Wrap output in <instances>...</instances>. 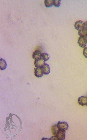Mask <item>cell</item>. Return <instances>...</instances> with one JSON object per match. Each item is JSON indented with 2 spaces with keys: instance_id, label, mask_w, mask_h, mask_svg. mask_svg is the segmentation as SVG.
Instances as JSON below:
<instances>
[{
  "instance_id": "obj_1",
  "label": "cell",
  "mask_w": 87,
  "mask_h": 140,
  "mask_svg": "<svg viewBox=\"0 0 87 140\" xmlns=\"http://www.w3.org/2000/svg\"><path fill=\"white\" fill-rule=\"evenodd\" d=\"M57 126L60 130L65 131L68 129L69 125L66 122H61L59 121Z\"/></svg>"
},
{
  "instance_id": "obj_2",
  "label": "cell",
  "mask_w": 87,
  "mask_h": 140,
  "mask_svg": "<svg viewBox=\"0 0 87 140\" xmlns=\"http://www.w3.org/2000/svg\"><path fill=\"white\" fill-rule=\"evenodd\" d=\"M35 75L37 77H42L44 75L43 70L41 67H37L34 69Z\"/></svg>"
},
{
  "instance_id": "obj_3",
  "label": "cell",
  "mask_w": 87,
  "mask_h": 140,
  "mask_svg": "<svg viewBox=\"0 0 87 140\" xmlns=\"http://www.w3.org/2000/svg\"><path fill=\"white\" fill-rule=\"evenodd\" d=\"M75 29L79 31L83 29V23L82 21L79 20L75 22L74 26Z\"/></svg>"
},
{
  "instance_id": "obj_4",
  "label": "cell",
  "mask_w": 87,
  "mask_h": 140,
  "mask_svg": "<svg viewBox=\"0 0 87 140\" xmlns=\"http://www.w3.org/2000/svg\"><path fill=\"white\" fill-rule=\"evenodd\" d=\"M78 43L79 45L82 48H85L87 46V42L84 37L80 36L78 39Z\"/></svg>"
},
{
  "instance_id": "obj_5",
  "label": "cell",
  "mask_w": 87,
  "mask_h": 140,
  "mask_svg": "<svg viewBox=\"0 0 87 140\" xmlns=\"http://www.w3.org/2000/svg\"><path fill=\"white\" fill-rule=\"evenodd\" d=\"M45 61L42 58L36 60L34 62L35 66L37 67H42L45 64Z\"/></svg>"
},
{
  "instance_id": "obj_6",
  "label": "cell",
  "mask_w": 87,
  "mask_h": 140,
  "mask_svg": "<svg viewBox=\"0 0 87 140\" xmlns=\"http://www.w3.org/2000/svg\"><path fill=\"white\" fill-rule=\"evenodd\" d=\"M78 102L79 104L82 106L86 105L87 103V98L86 96H81L78 98Z\"/></svg>"
},
{
  "instance_id": "obj_7",
  "label": "cell",
  "mask_w": 87,
  "mask_h": 140,
  "mask_svg": "<svg viewBox=\"0 0 87 140\" xmlns=\"http://www.w3.org/2000/svg\"><path fill=\"white\" fill-rule=\"evenodd\" d=\"M56 136L58 140H64L65 138V132L60 130Z\"/></svg>"
},
{
  "instance_id": "obj_8",
  "label": "cell",
  "mask_w": 87,
  "mask_h": 140,
  "mask_svg": "<svg viewBox=\"0 0 87 140\" xmlns=\"http://www.w3.org/2000/svg\"><path fill=\"white\" fill-rule=\"evenodd\" d=\"M42 54L41 51L36 50L33 54L32 58L36 60L42 58Z\"/></svg>"
},
{
  "instance_id": "obj_9",
  "label": "cell",
  "mask_w": 87,
  "mask_h": 140,
  "mask_svg": "<svg viewBox=\"0 0 87 140\" xmlns=\"http://www.w3.org/2000/svg\"><path fill=\"white\" fill-rule=\"evenodd\" d=\"M43 70L44 74L48 75L49 74L50 71V66L49 64L45 63L42 67Z\"/></svg>"
},
{
  "instance_id": "obj_10",
  "label": "cell",
  "mask_w": 87,
  "mask_h": 140,
  "mask_svg": "<svg viewBox=\"0 0 87 140\" xmlns=\"http://www.w3.org/2000/svg\"><path fill=\"white\" fill-rule=\"evenodd\" d=\"M7 63L6 61L3 59H0V69L1 70H4L6 69Z\"/></svg>"
},
{
  "instance_id": "obj_11",
  "label": "cell",
  "mask_w": 87,
  "mask_h": 140,
  "mask_svg": "<svg viewBox=\"0 0 87 140\" xmlns=\"http://www.w3.org/2000/svg\"><path fill=\"white\" fill-rule=\"evenodd\" d=\"M57 124H55L51 127V131L52 134L54 136H56L57 135V133L59 131Z\"/></svg>"
},
{
  "instance_id": "obj_12",
  "label": "cell",
  "mask_w": 87,
  "mask_h": 140,
  "mask_svg": "<svg viewBox=\"0 0 87 140\" xmlns=\"http://www.w3.org/2000/svg\"><path fill=\"white\" fill-rule=\"evenodd\" d=\"M53 2L54 0H45L44 5L47 7H49L53 5Z\"/></svg>"
},
{
  "instance_id": "obj_13",
  "label": "cell",
  "mask_w": 87,
  "mask_h": 140,
  "mask_svg": "<svg viewBox=\"0 0 87 140\" xmlns=\"http://www.w3.org/2000/svg\"><path fill=\"white\" fill-rule=\"evenodd\" d=\"M78 34L80 36L84 37L87 35V30L84 29H82L79 31Z\"/></svg>"
},
{
  "instance_id": "obj_14",
  "label": "cell",
  "mask_w": 87,
  "mask_h": 140,
  "mask_svg": "<svg viewBox=\"0 0 87 140\" xmlns=\"http://www.w3.org/2000/svg\"><path fill=\"white\" fill-rule=\"evenodd\" d=\"M50 58L49 54L46 53H43L42 54V58L44 60V61H47Z\"/></svg>"
},
{
  "instance_id": "obj_15",
  "label": "cell",
  "mask_w": 87,
  "mask_h": 140,
  "mask_svg": "<svg viewBox=\"0 0 87 140\" xmlns=\"http://www.w3.org/2000/svg\"><path fill=\"white\" fill-rule=\"evenodd\" d=\"M61 0H54L53 5L56 7H59L61 5Z\"/></svg>"
},
{
  "instance_id": "obj_16",
  "label": "cell",
  "mask_w": 87,
  "mask_h": 140,
  "mask_svg": "<svg viewBox=\"0 0 87 140\" xmlns=\"http://www.w3.org/2000/svg\"><path fill=\"white\" fill-rule=\"evenodd\" d=\"M83 54L86 58H87V47L84 48L83 49Z\"/></svg>"
},
{
  "instance_id": "obj_17",
  "label": "cell",
  "mask_w": 87,
  "mask_h": 140,
  "mask_svg": "<svg viewBox=\"0 0 87 140\" xmlns=\"http://www.w3.org/2000/svg\"><path fill=\"white\" fill-rule=\"evenodd\" d=\"M83 28L87 30V21H86L84 23H83Z\"/></svg>"
},
{
  "instance_id": "obj_18",
  "label": "cell",
  "mask_w": 87,
  "mask_h": 140,
  "mask_svg": "<svg viewBox=\"0 0 87 140\" xmlns=\"http://www.w3.org/2000/svg\"><path fill=\"white\" fill-rule=\"evenodd\" d=\"M49 140H58L56 136H54L52 137L51 138L49 139Z\"/></svg>"
},
{
  "instance_id": "obj_19",
  "label": "cell",
  "mask_w": 87,
  "mask_h": 140,
  "mask_svg": "<svg viewBox=\"0 0 87 140\" xmlns=\"http://www.w3.org/2000/svg\"><path fill=\"white\" fill-rule=\"evenodd\" d=\"M85 39L86 42L87 43V35L84 37Z\"/></svg>"
},
{
  "instance_id": "obj_20",
  "label": "cell",
  "mask_w": 87,
  "mask_h": 140,
  "mask_svg": "<svg viewBox=\"0 0 87 140\" xmlns=\"http://www.w3.org/2000/svg\"><path fill=\"white\" fill-rule=\"evenodd\" d=\"M86 105H87V104Z\"/></svg>"
},
{
  "instance_id": "obj_21",
  "label": "cell",
  "mask_w": 87,
  "mask_h": 140,
  "mask_svg": "<svg viewBox=\"0 0 87 140\" xmlns=\"http://www.w3.org/2000/svg\"><path fill=\"white\" fill-rule=\"evenodd\" d=\"M86 97H87V96Z\"/></svg>"
}]
</instances>
